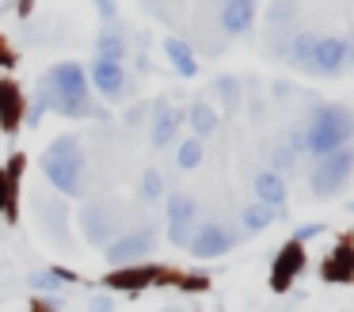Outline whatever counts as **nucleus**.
Here are the masks:
<instances>
[{"mask_svg":"<svg viewBox=\"0 0 354 312\" xmlns=\"http://www.w3.org/2000/svg\"><path fill=\"white\" fill-rule=\"evenodd\" d=\"M351 210H354V205H351Z\"/></svg>","mask_w":354,"mask_h":312,"instance_id":"f704fd0d","label":"nucleus"},{"mask_svg":"<svg viewBox=\"0 0 354 312\" xmlns=\"http://www.w3.org/2000/svg\"><path fill=\"white\" fill-rule=\"evenodd\" d=\"M160 194H164V175L156 172V167H149V172L141 175V198H145V202H156Z\"/></svg>","mask_w":354,"mask_h":312,"instance_id":"bb28decb","label":"nucleus"},{"mask_svg":"<svg viewBox=\"0 0 354 312\" xmlns=\"http://www.w3.org/2000/svg\"><path fill=\"white\" fill-rule=\"evenodd\" d=\"M252 190H255V198H259V202L274 205V210H282V205H286V179H282V175H274L270 167L255 175Z\"/></svg>","mask_w":354,"mask_h":312,"instance_id":"f3484780","label":"nucleus"},{"mask_svg":"<svg viewBox=\"0 0 354 312\" xmlns=\"http://www.w3.org/2000/svg\"><path fill=\"white\" fill-rule=\"evenodd\" d=\"M179 122H183V111H176L171 103H156L153 129H149V141H153V149H168V145L176 141Z\"/></svg>","mask_w":354,"mask_h":312,"instance_id":"9b49d317","label":"nucleus"},{"mask_svg":"<svg viewBox=\"0 0 354 312\" xmlns=\"http://www.w3.org/2000/svg\"><path fill=\"white\" fill-rule=\"evenodd\" d=\"M313 50H316V35L313 30H297V35L290 38V46H286V57H290V65L305 68L308 73V61H313Z\"/></svg>","mask_w":354,"mask_h":312,"instance_id":"aec40b11","label":"nucleus"},{"mask_svg":"<svg viewBox=\"0 0 354 312\" xmlns=\"http://www.w3.org/2000/svg\"><path fill=\"white\" fill-rule=\"evenodd\" d=\"M252 23H255V4H225L221 8V30L225 35L240 38V35L252 30Z\"/></svg>","mask_w":354,"mask_h":312,"instance_id":"a211bd4d","label":"nucleus"},{"mask_svg":"<svg viewBox=\"0 0 354 312\" xmlns=\"http://www.w3.org/2000/svg\"><path fill=\"white\" fill-rule=\"evenodd\" d=\"M88 88H95L103 99H122L126 95V68L115 65V61L95 57L92 68H88Z\"/></svg>","mask_w":354,"mask_h":312,"instance_id":"9d476101","label":"nucleus"},{"mask_svg":"<svg viewBox=\"0 0 354 312\" xmlns=\"http://www.w3.org/2000/svg\"><path fill=\"white\" fill-rule=\"evenodd\" d=\"M19 114H24V95H19V88L12 80H4L0 84V129L16 134Z\"/></svg>","mask_w":354,"mask_h":312,"instance_id":"2eb2a0df","label":"nucleus"},{"mask_svg":"<svg viewBox=\"0 0 354 312\" xmlns=\"http://www.w3.org/2000/svg\"><path fill=\"white\" fill-rule=\"evenodd\" d=\"M187 118H191V126H194V134H198V141H202V137H209V134L217 129V114L209 111L206 103H191Z\"/></svg>","mask_w":354,"mask_h":312,"instance_id":"4be33fe9","label":"nucleus"},{"mask_svg":"<svg viewBox=\"0 0 354 312\" xmlns=\"http://www.w3.org/2000/svg\"><path fill=\"white\" fill-rule=\"evenodd\" d=\"M156 282V270H149V266H118L115 274L107 278L111 289H130V293H141L145 286H153Z\"/></svg>","mask_w":354,"mask_h":312,"instance_id":"dca6fc26","label":"nucleus"},{"mask_svg":"<svg viewBox=\"0 0 354 312\" xmlns=\"http://www.w3.org/2000/svg\"><path fill=\"white\" fill-rule=\"evenodd\" d=\"M236 240H240L236 228L221 225V221H206V225L194 228V236L187 240V248H191L194 259H217V255H225Z\"/></svg>","mask_w":354,"mask_h":312,"instance_id":"423d86ee","label":"nucleus"},{"mask_svg":"<svg viewBox=\"0 0 354 312\" xmlns=\"http://www.w3.org/2000/svg\"><path fill=\"white\" fill-rule=\"evenodd\" d=\"M42 91H46V103L54 114H65V118H92V114H100L92 103V88H88V68L80 61L50 65Z\"/></svg>","mask_w":354,"mask_h":312,"instance_id":"f257e3e1","label":"nucleus"},{"mask_svg":"<svg viewBox=\"0 0 354 312\" xmlns=\"http://www.w3.org/2000/svg\"><path fill=\"white\" fill-rule=\"evenodd\" d=\"M80 228H84L88 244H111L118 236V213L111 202H88L84 210H80Z\"/></svg>","mask_w":354,"mask_h":312,"instance_id":"1a4fd4ad","label":"nucleus"},{"mask_svg":"<svg viewBox=\"0 0 354 312\" xmlns=\"http://www.w3.org/2000/svg\"><path fill=\"white\" fill-rule=\"evenodd\" d=\"M324 274H328L331 282H339V278L351 282V278H354V251H351V248H343V251H339V255L328 263V270H324Z\"/></svg>","mask_w":354,"mask_h":312,"instance_id":"393cba45","label":"nucleus"},{"mask_svg":"<svg viewBox=\"0 0 354 312\" xmlns=\"http://www.w3.org/2000/svg\"><path fill=\"white\" fill-rule=\"evenodd\" d=\"M202 152H206V145H202L198 137H187V141L179 145V152H176V164L183 167V172H191V167L202 164Z\"/></svg>","mask_w":354,"mask_h":312,"instance_id":"b1692460","label":"nucleus"},{"mask_svg":"<svg viewBox=\"0 0 354 312\" xmlns=\"http://www.w3.org/2000/svg\"><path fill=\"white\" fill-rule=\"evenodd\" d=\"M0 190H4V179H0Z\"/></svg>","mask_w":354,"mask_h":312,"instance_id":"72a5a7b5","label":"nucleus"},{"mask_svg":"<svg viewBox=\"0 0 354 312\" xmlns=\"http://www.w3.org/2000/svg\"><path fill=\"white\" fill-rule=\"evenodd\" d=\"M293 15H297V0H278V4L270 8V35H274L278 27H290Z\"/></svg>","mask_w":354,"mask_h":312,"instance_id":"a878e982","label":"nucleus"},{"mask_svg":"<svg viewBox=\"0 0 354 312\" xmlns=\"http://www.w3.org/2000/svg\"><path fill=\"white\" fill-rule=\"evenodd\" d=\"M92 4L103 12V19H107V23H115V19H118V8H115V0H92Z\"/></svg>","mask_w":354,"mask_h":312,"instance_id":"c85d7f7f","label":"nucleus"},{"mask_svg":"<svg viewBox=\"0 0 354 312\" xmlns=\"http://www.w3.org/2000/svg\"><path fill=\"white\" fill-rule=\"evenodd\" d=\"M351 61V42L339 35H316V50L313 61H308V73L316 76H339Z\"/></svg>","mask_w":354,"mask_h":312,"instance_id":"0eeeda50","label":"nucleus"},{"mask_svg":"<svg viewBox=\"0 0 354 312\" xmlns=\"http://www.w3.org/2000/svg\"><path fill=\"white\" fill-rule=\"evenodd\" d=\"M217 95L225 99V107H236V99H240V91H236V80H232V76H217Z\"/></svg>","mask_w":354,"mask_h":312,"instance_id":"cd10ccee","label":"nucleus"},{"mask_svg":"<svg viewBox=\"0 0 354 312\" xmlns=\"http://www.w3.org/2000/svg\"><path fill=\"white\" fill-rule=\"evenodd\" d=\"M35 312H57V301H50V297H39V301H35Z\"/></svg>","mask_w":354,"mask_h":312,"instance_id":"2f4dec72","label":"nucleus"},{"mask_svg":"<svg viewBox=\"0 0 354 312\" xmlns=\"http://www.w3.org/2000/svg\"><path fill=\"white\" fill-rule=\"evenodd\" d=\"M301 266H305V251H301V244H286V248L278 251V259H274V274H270V286H274V289H286L293 278H297Z\"/></svg>","mask_w":354,"mask_h":312,"instance_id":"ddd939ff","label":"nucleus"},{"mask_svg":"<svg viewBox=\"0 0 354 312\" xmlns=\"http://www.w3.org/2000/svg\"><path fill=\"white\" fill-rule=\"evenodd\" d=\"M42 175L50 179V187L62 190L65 198L84 194V149L77 137H57L46 152H42Z\"/></svg>","mask_w":354,"mask_h":312,"instance_id":"7ed1b4c3","label":"nucleus"},{"mask_svg":"<svg viewBox=\"0 0 354 312\" xmlns=\"http://www.w3.org/2000/svg\"><path fill=\"white\" fill-rule=\"evenodd\" d=\"M301 141H305V152L316 160L346 149V145L354 141V107H346V103L316 107V111L308 114V122L301 126Z\"/></svg>","mask_w":354,"mask_h":312,"instance_id":"f03ea898","label":"nucleus"},{"mask_svg":"<svg viewBox=\"0 0 354 312\" xmlns=\"http://www.w3.org/2000/svg\"><path fill=\"white\" fill-rule=\"evenodd\" d=\"M225 4H255V0H221V8Z\"/></svg>","mask_w":354,"mask_h":312,"instance_id":"473e14b6","label":"nucleus"},{"mask_svg":"<svg viewBox=\"0 0 354 312\" xmlns=\"http://www.w3.org/2000/svg\"><path fill=\"white\" fill-rule=\"evenodd\" d=\"M69 282H73V274H65V270H35V274H27V286L39 289V293H57V289L69 286Z\"/></svg>","mask_w":354,"mask_h":312,"instance_id":"412c9836","label":"nucleus"},{"mask_svg":"<svg viewBox=\"0 0 354 312\" xmlns=\"http://www.w3.org/2000/svg\"><path fill=\"white\" fill-rule=\"evenodd\" d=\"M111 309H115L111 297H92V301H88V312H111Z\"/></svg>","mask_w":354,"mask_h":312,"instance_id":"7c9ffc66","label":"nucleus"},{"mask_svg":"<svg viewBox=\"0 0 354 312\" xmlns=\"http://www.w3.org/2000/svg\"><path fill=\"white\" fill-rule=\"evenodd\" d=\"M297 152H293L290 149V145H274V149H270V172H274V175H282V179H286V175H290L293 172V167H297Z\"/></svg>","mask_w":354,"mask_h":312,"instance_id":"5701e85b","label":"nucleus"},{"mask_svg":"<svg viewBox=\"0 0 354 312\" xmlns=\"http://www.w3.org/2000/svg\"><path fill=\"white\" fill-rule=\"evenodd\" d=\"M153 248H156V232L149 225H141V228H130V232H118L115 240L107 244V263L115 266H133V263H141V259H149L153 255Z\"/></svg>","mask_w":354,"mask_h":312,"instance_id":"39448f33","label":"nucleus"},{"mask_svg":"<svg viewBox=\"0 0 354 312\" xmlns=\"http://www.w3.org/2000/svg\"><path fill=\"white\" fill-rule=\"evenodd\" d=\"M130 53V42H126V30H122V23H107V27L95 35V57H103V61H115V65H122V57Z\"/></svg>","mask_w":354,"mask_h":312,"instance_id":"f8f14e48","label":"nucleus"},{"mask_svg":"<svg viewBox=\"0 0 354 312\" xmlns=\"http://www.w3.org/2000/svg\"><path fill=\"white\" fill-rule=\"evenodd\" d=\"M351 175H354V145H346V149L316 160L313 175H308V187H313L316 198H331V194H339V190L346 187Z\"/></svg>","mask_w":354,"mask_h":312,"instance_id":"20e7f679","label":"nucleus"},{"mask_svg":"<svg viewBox=\"0 0 354 312\" xmlns=\"http://www.w3.org/2000/svg\"><path fill=\"white\" fill-rule=\"evenodd\" d=\"M194 217H198V202L183 190L168 194V240L176 248H187V240L194 236Z\"/></svg>","mask_w":354,"mask_h":312,"instance_id":"6e6552de","label":"nucleus"},{"mask_svg":"<svg viewBox=\"0 0 354 312\" xmlns=\"http://www.w3.org/2000/svg\"><path fill=\"white\" fill-rule=\"evenodd\" d=\"M320 232H324V225H301V228H297V236H293V244L313 240V236H320Z\"/></svg>","mask_w":354,"mask_h":312,"instance_id":"c756f323","label":"nucleus"},{"mask_svg":"<svg viewBox=\"0 0 354 312\" xmlns=\"http://www.w3.org/2000/svg\"><path fill=\"white\" fill-rule=\"evenodd\" d=\"M278 213H282V210H274V205H267V202H248L244 213H240V225H244L248 232H263V228L274 225Z\"/></svg>","mask_w":354,"mask_h":312,"instance_id":"6ab92c4d","label":"nucleus"},{"mask_svg":"<svg viewBox=\"0 0 354 312\" xmlns=\"http://www.w3.org/2000/svg\"><path fill=\"white\" fill-rule=\"evenodd\" d=\"M164 57L171 61V68H176L179 76H198V57H194L191 42H183V38H164Z\"/></svg>","mask_w":354,"mask_h":312,"instance_id":"4468645a","label":"nucleus"}]
</instances>
